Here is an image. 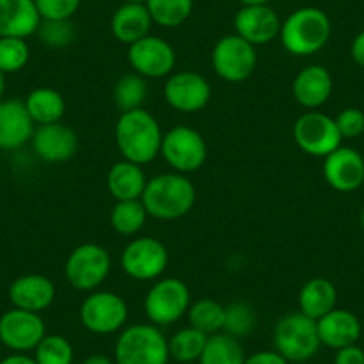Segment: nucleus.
Segmentation results:
<instances>
[{"mask_svg": "<svg viewBox=\"0 0 364 364\" xmlns=\"http://www.w3.org/2000/svg\"><path fill=\"white\" fill-rule=\"evenodd\" d=\"M149 216L163 222L186 216L197 202V190L184 173L168 171L146 181L141 197Z\"/></svg>", "mask_w": 364, "mask_h": 364, "instance_id": "obj_1", "label": "nucleus"}, {"mask_svg": "<svg viewBox=\"0 0 364 364\" xmlns=\"http://www.w3.org/2000/svg\"><path fill=\"white\" fill-rule=\"evenodd\" d=\"M114 139L124 159L143 166L159 156L163 131L154 114L141 107L120 114L114 125Z\"/></svg>", "mask_w": 364, "mask_h": 364, "instance_id": "obj_2", "label": "nucleus"}, {"mask_svg": "<svg viewBox=\"0 0 364 364\" xmlns=\"http://www.w3.org/2000/svg\"><path fill=\"white\" fill-rule=\"evenodd\" d=\"M332 23L320 8H300L281 26V43L286 52L296 58H307L320 52L331 40Z\"/></svg>", "mask_w": 364, "mask_h": 364, "instance_id": "obj_3", "label": "nucleus"}, {"mask_svg": "<svg viewBox=\"0 0 364 364\" xmlns=\"http://www.w3.org/2000/svg\"><path fill=\"white\" fill-rule=\"evenodd\" d=\"M114 364H168V339L152 323L124 327L114 343Z\"/></svg>", "mask_w": 364, "mask_h": 364, "instance_id": "obj_4", "label": "nucleus"}, {"mask_svg": "<svg viewBox=\"0 0 364 364\" xmlns=\"http://www.w3.org/2000/svg\"><path fill=\"white\" fill-rule=\"evenodd\" d=\"M273 346L289 364L311 360L321 346L316 320L300 311L282 316L273 331Z\"/></svg>", "mask_w": 364, "mask_h": 364, "instance_id": "obj_5", "label": "nucleus"}, {"mask_svg": "<svg viewBox=\"0 0 364 364\" xmlns=\"http://www.w3.org/2000/svg\"><path fill=\"white\" fill-rule=\"evenodd\" d=\"M111 273V255L102 245L82 243L65 262V277L77 291H97Z\"/></svg>", "mask_w": 364, "mask_h": 364, "instance_id": "obj_6", "label": "nucleus"}, {"mask_svg": "<svg viewBox=\"0 0 364 364\" xmlns=\"http://www.w3.org/2000/svg\"><path fill=\"white\" fill-rule=\"evenodd\" d=\"M191 306V293L186 282L177 277L159 279L145 296V314L156 327H168L181 320Z\"/></svg>", "mask_w": 364, "mask_h": 364, "instance_id": "obj_7", "label": "nucleus"}, {"mask_svg": "<svg viewBox=\"0 0 364 364\" xmlns=\"http://www.w3.org/2000/svg\"><path fill=\"white\" fill-rule=\"evenodd\" d=\"M159 156L178 173H193L208 159V143L204 136L186 125H175L163 134Z\"/></svg>", "mask_w": 364, "mask_h": 364, "instance_id": "obj_8", "label": "nucleus"}, {"mask_svg": "<svg viewBox=\"0 0 364 364\" xmlns=\"http://www.w3.org/2000/svg\"><path fill=\"white\" fill-rule=\"evenodd\" d=\"M168 248L156 237L143 236L129 241L120 255V266L127 277L139 282L157 281L166 272Z\"/></svg>", "mask_w": 364, "mask_h": 364, "instance_id": "obj_9", "label": "nucleus"}, {"mask_svg": "<svg viewBox=\"0 0 364 364\" xmlns=\"http://www.w3.org/2000/svg\"><path fill=\"white\" fill-rule=\"evenodd\" d=\"M80 323L86 331L99 336L120 332L129 318V306L113 291H91L79 311Z\"/></svg>", "mask_w": 364, "mask_h": 364, "instance_id": "obj_10", "label": "nucleus"}, {"mask_svg": "<svg viewBox=\"0 0 364 364\" xmlns=\"http://www.w3.org/2000/svg\"><path fill=\"white\" fill-rule=\"evenodd\" d=\"M211 63L216 75L225 82H245L254 75L257 66V52L247 40L237 34H229L216 41Z\"/></svg>", "mask_w": 364, "mask_h": 364, "instance_id": "obj_11", "label": "nucleus"}, {"mask_svg": "<svg viewBox=\"0 0 364 364\" xmlns=\"http://www.w3.org/2000/svg\"><path fill=\"white\" fill-rule=\"evenodd\" d=\"M293 139L302 152L313 157H327L338 146H341L343 141L334 118L320 111L304 113L295 122Z\"/></svg>", "mask_w": 364, "mask_h": 364, "instance_id": "obj_12", "label": "nucleus"}, {"mask_svg": "<svg viewBox=\"0 0 364 364\" xmlns=\"http://www.w3.org/2000/svg\"><path fill=\"white\" fill-rule=\"evenodd\" d=\"M45 336L47 325L40 313L13 307L0 316V343L13 353L34 352Z\"/></svg>", "mask_w": 364, "mask_h": 364, "instance_id": "obj_13", "label": "nucleus"}, {"mask_svg": "<svg viewBox=\"0 0 364 364\" xmlns=\"http://www.w3.org/2000/svg\"><path fill=\"white\" fill-rule=\"evenodd\" d=\"M211 84L204 75L190 70L171 73L163 87L168 106L178 113H198L211 100Z\"/></svg>", "mask_w": 364, "mask_h": 364, "instance_id": "obj_14", "label": "nucleus"}, {"mask_svg": "<svg viewBox=\"0 0 364 364\" xmlns=\"http://www.w3.org/2000/svg\"><path fill=\"white\" fill-rule=\"evenodd\" d=\"M127 59L138 75L145 79H163L173 72L177 54L166 40L149 34L129 45Z\"/></svg>", "mask_w": 364, "mask_h": 364, "instance_id": "obj_15", "label": "nucleus"}, {"mask_svg": "<svg viewBox=\"0 0 364 364\" xmlns=\"http://www.w3.org/2000/svg\"><path fill=\"white\" fill-rule=\"evenodd\" d=\"M323 159V177L332 190L350 193L363 186L364 157L355 149L338 146Z\"/></svg>", "mask_w": 364, "mask_h": 364, "instance_id": "obj_16", "label": "nucleus"}, {"mask_svg": "<svg viewBox=\"0 0 364 364\" xmlns=\"http://www.w3.org/2000/svg\"><path fill=\"white\" fill-rule=\"evenodd\" d=\"M31 145L36 157H40L45 163H66L77 154L79 138L72 127L58 122V124L40 125L34 129Z\"/></svg>", "mask_w": 364, "mask_h": 364, "instance_id": "obj_17", "label": "nucleus"}, {"mask_svg": "<svg viewBox=\"0 0 364 364\" xmlns=\"http://www.w3.org/2000/svg\"><path fill=\"white\" fill-rule=\"evenodd\" d=\"M281 18L268 4L243 6L234 16L236 34L254 47L272 43L281 34Z\"/></svg>", "mask_w": 364, "mask_h": 364, "instance_id": "obj_18", "label": "nucleus"}, {"mask_svg": "<svg viewBox=\"0 0 364 364\" xmlns=\"http://www.w3.org/2000/svg\"><path fill=\"white\" fill-rule=\"evenodd\" d=\"M34 122L26 104L16 99L0 100V150H18L31 141Z\"/></svg>", "mask_w": 364, "mask_h": 364, "instance_id": "obj_19", "label": "nucleus"}, {"mask_svg": "<svg viewBox=\"0 0 364 364\" xmlns=\"http://www.w3.org/2000/svg\"><path fill=\"white\" fill-rule=\"evenodd\" d=\"M9 302L13 307L31 313H41L48 309L55 300V286L45 275L40 273H27L15 279L9 286Z\"/></svg>", "mask_w": 364, "mask_h": 364, "instance_id": "obj_20", "label": "nucleus"}, {"mask_svg": "<svg viewBox=\"0 0 364 364\" xmlns=\"http://www.w3.org/2000/svg\"><path fill=\"white\" fill-rule=\"evenodd\" d=\"M334 80L331 72L321 65H309L293 79L291 91L296 102L306 109H318L332 95Z\"/></svg>", "mask_w": 364, "mask_h": 364, "instance_id": "obj_21", "label": "nucleus"}, {"mask_svg": "<svg viewBox=\"0 0 364 364\" xmlns=\"http://www.w3.org/2000/svg\"><path fill=\"white\" fill-rule=\"evenodd\" d=\"M41 16L34 0H0V38H26L38 33Z\"/></svg>", "mask_w": 364, "mask_h": 364, "instance_id": "obj_22", "label": "nucleus"}, {"mask_svg": "<svg viewBox=\"0 0 364 364\" xmlns=\"http://www.w3.org/2000/svg\"><path fill=\"white\" fill-rule=\"evenodd\" d=\"M316 325L321 345L332 350L355 345L360 338V332H363L359 318L352 311L338 309V307L321 316L320 320H316Z\"/></svg>", "mask_w": 364, "mask_h": 364, "instance_id": "obj_23", "label": "nucleus"}, {"mask_svg": "<svg viewBox=\"0 0 364 364\" xmlns=\"http://www.w3.org/2000/svg\"><path fill=\"white\" fill-rule=\"evenodd\" d=\"M146 175L139 164L122 159L114 163L107 171V191L117 202L141 200L146 188Z\"/></svg>", "mask_w": 364, "mask_h": 364, "instance_id": "obj_24", "label": "nucleus"}, {"mask_svg": "<svg viewBox=\"0 0 364 364\" xmlns=\"http://www.w3.org/2000/svg\"><path fill=\"white\" fill-rule=\"evenodd\" d=\"M152 23V16L145 4L124 2L111 18V33L120 43L132 45L149 36Z\"/></svg>", "mask_w": 364, "mask_h": 364, "instance_id": "obj_25", "label": "nucleus"}, {"mask_svg": "<svg viewBox=\"0 0 364 364\" xmlns=\"http://www.w3.org/2000/svg\"><path fill=\"white\" fill-rule=\"evenodd\" d=\"M338 304V289L328 279L314 277L302 286L299 293L300 313L313 320H320Z\"/></svg>", "mask_w": 364, "mask_h": 364, "instance_id": "obj_26", "label": "nucleus"}, {"mask_svg": "<svg viewBox=\"0 0 364 364\" xmlns=\"http://www.w3.org/2000/svg\"><path fill=\"white\" fill-rule=\"evenodd\" d=\"M34 125H50L61 122L66 113L65 97L54 87H36L23 100Z\"/></svg>", "mask_w": 364, "mask_h": 364, "instance_id": "obj_27", "label": "nucleus"}, {"mask_svg": "<svg viewBox=\"0 0 364 364\" xmlns=\"http://www.w3.org/2000/svg\"><path fill=\"white\" fill-rule=\"evenodd\" d=\"M209 336L204 332L197 331L191 325L184 328H178L170 339H168V352H170V359L177 360L182 364L198 363L202 352L205 348Z\"/></svg>", "mask_w": 364, "mask_h": 364, "instance_id": "obj_28", "label": "nucleus"}, {"mask_svg": "<svg viewBox=\"0 0 364 364\" xmlns=\"http://www.w3.org/2000/svg\"><path fill=\"white\" fill-rule=\"evenodd\" d=\"M245 359L247 355H245L240 339L225 332H218L208 338L198 364H245Z\"/></svg>", "mask_w": 364, "mask_h": 364, "instance_id": "obj_29", "label": "nucleus"}, {"mask_svg": "<svg viewBox=\"0 0 364 364\" xmlns=\"http://www.w3.org/2000/svg\"><path fill=\"white\" fill-rule=\"evenodd\" d=\"M188 321L193 328L204 332L205 336L223 332L225 325V306L211 299H200L188 309Z\"/></svg>", "mask_w": 364, "mask_h": 364, "instance_id": "obj_30", "label": "nucleus"}, {"mask_svg": "<svg viewBox=\"0 0 364 364\" xmlns=\"http://www.w3.org/2000/svg\"><path fill=\"white\" fill-rule=\"evenodd\" d=\"M149 213L141 200H122L111 209V227L120 236H136L145 227Z\"/></svg>", "mask_w": 364, "mask_h": 364, "instance_id": "obj_31", "label": "nucleus"}, {"mask_svg": "<svg viewBox=\"0 0 364 364\" xmlns=\"http://www.w3.org/2000/svg\"><path fill=\"white\" fill-rule=\"evenodd\" d=\"M145 6L152 22L166 29L182 26L193 11V0H146Z\"/></svg>", "mask_w": 364, "mask_h": 364, "instance_id": "obj_32", "label": "nucleus"}, {"mask_svg": "<svg viewBox=\"0 0 364 364\" xmlns=\"http://www.w3.org/2000/svg\"><path fill=\"white\" fill-rule=\"evenodd\" d=\"M114 104L122 113L125 111L141 109L149 95V86H146L145 77L138 73H125L118 79L114 86Z\"/></svg>", "mask_w": 364, "mask_h": 364, "instance_id": "obj_33", "label": "nucleus"}, {"mask_svg": "<svg viewBox=\"0 0 364 364\" xmlns=\"http://www.w3.org/2000/svg\"><path fill=\"white\" fill-rule=\"evenodd\" d=\"M33 357L38 364H73L75 352L65 336L47 334L34 348Z\"/></svg>", "mask_w": 364, "mask_h": 364, "instance_id": "obj_34", "label": "nucleus"}, {"mask_svg": "<svg viewBox=\"0 0 364 364\" xmlns=\"http://www.w3.org/2000/svg\"><path fill=\"white\" fill-rule=\"evenodd\" d=\"M31 58V48L22 38H0V72L16 73L26 68Z\"/></svg>", "mask_w": 364, "mask_h": 364, "instance_id": "obj_35", "label": "nucleus"}, {"mask_svg": "<svg viewBox=\"0 0 364 364\" xmlns=\"http://www.w3.org/2000/svg\"><path fill=\"white\" fill-rule=\"evenodd\" d=\"M255 313L247 302H232L225 306V325L223 332L232 338L241 339L255 328Z\"/></svg>", "mask_w": 364, "mask_h": 364, "instance_id": "obj_36", "label": "nucleus"}, {"mask_svg": "<svg viewBox=\"0 0 364 364\" xmlns=\"http://www.w3.org/2000/svg\"><path fill=\"white\" fill-rule=\"evenodd\" d=\"M38 36L47 47L65 48L75 40V27L72 20H41Z\"/></svg>", "mask_w": 364, "mask_h": 364, "instance_id": "obj_37", "label": "nucleus"}, {"mask_svg": "<svg viewBox=\"0 0 364 364\" xmlns=\"http://www.w3.org/2000/svg\"><path fill=\"white\" fill-rule=\"evenodd\" d=\"M41 20H70L80 8V0H34Z\"/></svg>", "mask_w": 364, "mask_h": 364, "instance_id": "obj_38", "label": "nucleus"}, {"mask_svg": "<svg viewBox=\"0 0 364 364\" xmlns=\"http://www.w3.org/2000/svg\"><path fill=\"white\" fill-rule=\"evenodd\" d=\"M334 120L343 139L359 138L364 132V113L357 107H346Z\"/></svg>", "mask_w": 364, "mask_h": 364, "instance_id": "obj_39", "label": "nucleus"}, {"mask_svg": "<svg viewBox=\"0 0 364 364\" xmlns=\"http://www.w3.org/2000/svg\"><path fill=\"white\" fill-rule=\"evenodd\" d=\"M334 364H364V350L359 345H348L336 350Z\"/></svg>", "mask_w": 364, "mask_h": 364, "instance_id": "obj_40", "label": "nucleus"}, {"mask_svg": "<svg viewBox=\"0 0 364 364\" xmlns=\"http://www.w3.org/2000/svg\"><path fill=\"white\" fill-rule=\"evenodd\" d=\"M245 364H289L277 350H259L245 359Z\"/></svg>", "mask_w": 364, "mask_h": 364, "instance_id": "obj_41", "label": "nucleus"}, {"mask_svg": "<svg viewBox=\"0 0 364 364\" xmlns=\"http://www.w3.org/2000/svg\"><path fill=\"white\" fill-rule=\"evenodd\" d=\"M350 54L355 65H359L360 68H364V31H360L352 41V47H350Z\"/></svg>", "mask_w": 364, "mask_h": 364, "instance_id": "obj_42", "label": "nucleus"}, {"mask_svg": "<svg viewBox=\"0 0 364 364\" xmlns=\"http://www.w3.org/2000/svg\"><path fill=\"white\" fill-rule=\"evenodd\" d=\"M0 364H38L36 359L29 353H11L0 360Z\"/></svg>", "mask_w": 364, "mask_h": 364, "instance_id": "obj_43", "label": "nucleus"}, {"mask_svg": "<svg viewBox=\"0 0 364 364\" xmlns=\"http://www.w3.org/2000/svg\"><path fill=\"white\" fill-rule=\"evenodd\" d=\"M80 364H114V359L106 353H91Z\"/></svg>", "mask_w": 364, "mask_h": 364, "instance_id": "obj_44", "label": "nucleus"}, {"mask_svg": "<svg viewBox=\"0 0 364 364\" xmlns=\"http://www.w3.org/2000/svg\"><path fill=\"white\" fill-rule=\"evenodd\" d=\"M243 6H264L268 4L269 0H240Z\"/></svg>", "mask_w": 364, "mask_h": 364, "instance_id": "obj_45", "label": "nucleus"}, {"mask_svg": "<svg viewBox=\"0 0 364 364\" xmlns=\"http://www.w3.org/2000/svg\"><path fill=\"white\" fill-rule=\"evenodd\" d=\"M4 91H6V75L0 72V100L4 99Z\"/></svg>", "mask_w": 364, "mask_h": 364, "instance_id": "obj_46", "label": "nucleus"}, {"mask_svg": "<svg viewBox=\"0 0 364 364\" xmlns=\"http://www.w3.org/2000/svg\"><path fill=\"white\" fill-rule=\"evenodd\" d=\"M124 2H129V4H145L146 0H124Z\"/></svg>", "mask_w": 364, "mask_h": 364, "instance_id": "obj_47", "label": "nucleus"}, {"mask_svg": "<svg viewBox=\"0 0 364 364\" xmlns=\"http://www.w3.org/2000/svg\"><path fill=\"white\" fill-rule=\"evenodd\" d=\"M359 222H360V227H363V230H364V208H363V211H360Z\"/></svg>", "mask_w": 364, "mask_h": 364, "instance_id": "obj_48", "label": "nucleus"}, {"mask_svg": "<svg viewBox=\"0 0 364 364\" xmlns=\"http://www.w3.org/2000/svg\"><path fill=\"white\" fill-rule=\"evenodd\" d=\"M0 350H2V343H0Z\"/></svg>", "mask_w": 364, "mask_h": 364, "instance_id": "obj_49", "label": "nucleus"}]
</instances>
